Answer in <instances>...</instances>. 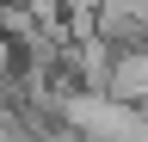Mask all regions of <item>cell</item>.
Wrapping results in <instances>:
<instances>
[{"label":"cell","instance_id":"1","mask_svg":"<svg viewBox=\"0 0 148 142\" xmlns=\"http://www.w3.org/2000/svg\"><path fill=\"white\" fill-rule=\"evenodd\" d=\"M105 93H117L123 105H148V49H117Z\"/></svg>","mask_w":148,"mask_h":142}]
</instances>
